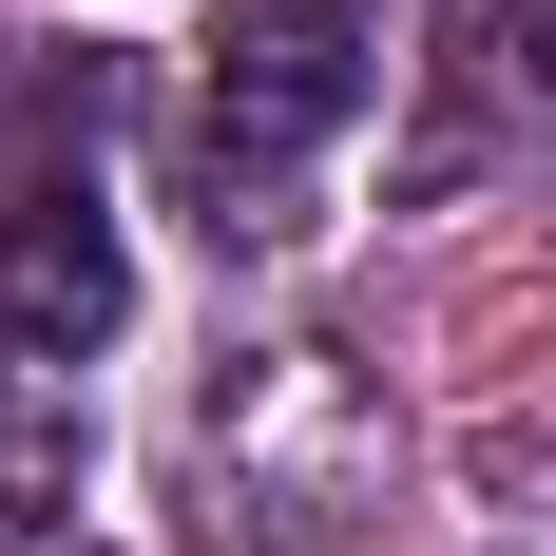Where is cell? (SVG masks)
I'll return each instance as SVG.
<instances>
[{
    "label": "cell",
    "mask_w": 556,
    "mask_h": 556,
    "mask_svg": "<svg viewBox=\"0 0 556 556\" xmlns=\"http://www.w3.org/2000/svg\"><path fill=\"white\" fill-rule=\"evenodd\" d=\"M345 97H365V20L345 0H230V39H212V173H269L307 135H345Z\"/></svg>",
    "instance_id": "cell-1"
},
{
    "label": "cell",
    "mask_w": 556,
    "mask_h": 556,
    "mask_svg": "<svg viewBox=\"0 0 556 556\" xmlns=\"http://www.w3.org/2000/svg\"><path fill=\"white\" fill-rule=\"evenodd\" d=\"M135 307V269H115L97 192H20L0 212V345H39V365H77V345Z\"/></svg>",
    "instance_id": "cell-2"
},
{
    "label": "cell",
    "mask_w": 556,
    "mask_h": 556,
    "mask_svg": "<svg viewBox=\"0 0 556 556\" xmlns=\"http://www.w3.org/2000/svg\"><path fill=\"white\" fill-rule=\"evenodd\" d=\"M58 500H77V384L39 345H0V538H39Z\"/></svg>",
    "instance_id": "cell-3"
},
{
    "label": "cell",
    "mask_w": 556,
    "mask_h": 556,
    "mask_svg": "<svg viewBox=\"0 0 556 556\" xmlns=\"http://www.w3.org/2000/svg\"><path fill=\"white\" fill-rule=\"evenodd\" d=\"M518 58H538V77H556V0H518Z\"/></svg>",
    "instance_id": "cell-4"
},
{
    "label": "cell",
    "mask_w": 556,
    "mask_h": 556,
    "mask_svg": "<svg viewBox=\"0 0 556 556\" xmlns=\"http://www.w3.org/2000/svg\"><path fill=\"white\" fill-rule=\"evenodd\" d=\"M0 556H97V538H77V518H39V538H0Z\"/></svg>",
    "instance_id": "cell-5"
}]
</instances>
